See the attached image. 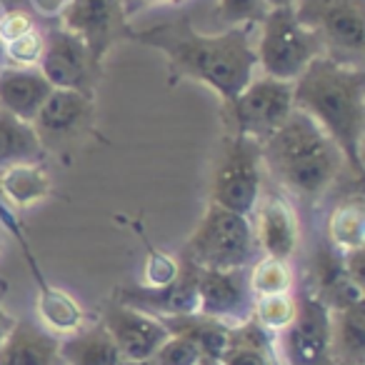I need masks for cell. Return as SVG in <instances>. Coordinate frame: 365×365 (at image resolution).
<instances>
[{
  "label": "cell",
  "instance_id": "f546056e",
  "mask_svg": "<svg viewBox=\"0 0 365 365\" xmlns=\"http://www.w3.org/2000/svg\"><path fill=\"white\" fill-rule=\"evenodd\" d=\"M200 358H203L200 350L195 348L188 338L170 335V338L153 353L150 365H198Z\"/></svg>",
  "mask_w": 365,
  "mask_h": 365
},
{
  "label": "cell",
  "instance_id": "7402d4cb",
  "mask_svg": "<svg viewBox=\"0 0 365 365\" xmlns=\"http://www.w3.org/2000/svg\"><path fill=\"white\" fill-rule=\"evenodd\" d=\"M43 155H46V148L33 123L21 120L18 115L0 108V170L38 163L43 160Z\"/></svg>",
  "mask_w": 365,
  "mask_h": 365
},
{
  "label": "cell",
  "instance_id": "5b68a950",
  "mask_svg": "<svg viewBox=\"0 0 365 365\" xmlns=\"http://www.w3.org/2000/svg\"><path fill=\"white\" fill-rule=\"evenodd\" d=\"M318 56H323V46L298 21L295 8H270L255 28V58L263 76L293 83Z\"/></svg>",
  "mask_w": 365,
  "mask_h": 365
},
{
  "label": "cell",
  "instance_id": "e0dca14e",
  "mask_svg": "<svg viewBox=\"0 0 365 365\" xmlns=\"http://www.w3.org/2000/svg\"><path fill=\"white\" fill-rule=\"evenodd\" d=\"M51 93L53 86L38 66H0V108L21 120L33 123Z\"/></svg>",
  "mask_w": 365,
  "mask_h": 365
},
{
  "label": "cell",
  "instance_id": "9c48e42d",
  "mask_svg": "<svg viewBox=\"0 0 365 365\" xmlns=\"http://www.w3.org/2000/svg\"><path fill=\"white\" fill-rule=\"evenodd\" d=\"M278 365H330V310L318 293L295 295V315L273 348Z\"/></svg>",
  "mask_w": 365,
  "mask_h": 365
},
{
  "label": "cell",
  "instance_id": "cb8c5ba5",
  "mask_svg": "<svg viewBox=\"0 0 365 365\" xmlns=\"http://www.w3.org/2000/svg\"><path fill=\"white\" fill-rule=\"evenodd\" d=\"M0 185H3L11 200H16L18 205H28L33 200L43 198L51 182H48V173H43L38 163H28V165L6 168V173L0 178Z\"/></svg>",
  "mask_w": 365,
  "mask_h": 365
},
{
  "label": "cell",
  "instance_id": "8992f818",
  "mask_svg": "<svg viewBox=\"0 0 365 365\" xmlns=\"http://www.w3.org/2000/svg\"><path fill=\"white\" fill-rule=\"evenodd\" d=\"M295 16L318 36L323 56L363 68L365 6L363 0H298Z\"/></svg>",
  "mask_w": 365,
  "mask_h": 365
},
{
  "label": "cell",
  "instance_id": "74e56055",
  "mask_svg": "<svg viewBox=\"0 0 365 365\" xmlns=\"http://www.w3.org/2000/svg\"><path fill=\"white\" fill-rule=\"evenodd\" d=\"M0 66H3V46H0Z\"/></svg>",
  "mask_w": 365,
  "mask_h": 365
},
{
  "label": "cell",
  "instance_id": "ba28073f",
  "mask_svg": "<svg viewBox=\"0 0 365 365\" xmlns=\"http://www.w3.org/2000/svg\"><path fill=\"white\" fill-rule=\"evenodd\" d=\"M225 110H228V120L235 135L263 143L295 110L293 83L255 73L253 81L243 88V93L230 106H225Z\"/></svg>",
  "mask_w": 365,
  "mask_h": 365
},
{
  "label": "cell",
  "instance_id": "484cf974",
  "mask_svg": "<svg viewBox=\"0 0 365 365\" xmlns=\"http://www.w3.org/2000/svg\"><path fill=\"white\" fill-rule=\"evenodd\" d=\"M41 313L53 335H71L81 328V310L68 295L58 290H46L41 298Z\"/></svg>",
  "mask_w": 365,
  "mask_h": 365
},
{
  "label": "cell",
  "instance_id": "6da1fadb",
  "mask_svg": "<svg viewBox=\"0 0 365 365\" xmlns=\"http://www.w3.org/2000/svg\"><path fill=\"white\" fill-rule=\"evenodd\" d=\"M255 28L258 26H233L210 36L195 31L188 16H178L143 31L130 28L128 38L158 48L178 76L213 88L220 101L230 106L258 73Z\"/></svg>",
  "mask_w": 365,
  "mask_h": 365
},
{
  "label": "cell",
  "instance_id": "2e32d148",
  "mask_svg": "<svg viewBox=\"0 0 365 365\" xmlns=\"http://www.w3.org/2000/svg\"><path fill=\"white\" fill-rule=\"evenodd\" d=\"M120 303L158 320L198 313V268L188 260H182L180 273L173 283L163 285V288L120 290Z\"/></svg>",
  "mask_w": 365,
  "mask_h": 365
},
{
  "label": "cell",
  "instance_id": "52a82bcc",
  "mask_svg": "<svg viewBox=\"0 0 365 365\" xmlns=\"http://www.w3.org/2000/svg\"><path fill=\"white\" fill-rule=\"evenodd\" d=\"M263 182L265 170L263 158H260V143L230 133L225 138L223 153L215 163L213 182H210V203L250 218L260 190H263Z\"/></svg>",
  "mask_w": 365,
  "mask_h": 365
},
{
  "label": "cell",
  "instance_id": "83f0119b",
  "mask_svg": "<svg viewBox=\"0 0 365 365\" xmlns=\"http://www.w3.org/2000/svg\"><path fill=\"white\" fill-rule=\"evenodd\" d=\"M43 53V31L41 26L31 28L23 36L3 43V63L8 66H38Z\"/></svg>",
  "mask_w": 365,
  "mask_h": 365
},
{
  "label": "cell",
  "instance_id": "30bf717a",
  "mask_svg": "<svg viewBox=\"0 0 365 365\" xmlns=\"http://www.w3.org/2000/svg\"><path fill=\"white\" fill-rule=\"evenodd\" d=\"M48 23L51 26L43 31V53L38 61V71L53 88L78 91L93 98L98 76H101V63L93 58V53L76 33L66 31L56 18Z\"/></svg>",
  "mask_w": 365,
  "mask_h": 365
},
{
  "label": "cell",
  "instance_id": "7c38bea8",
  "mask_svg": "<svg viewBox=\"0 0 365 365\" xmlns=\"http://www.w3.org/2000/svg\"><path fill=\"white\" fill-rule=\"evenodd\" d=\"M255 295L248 283V268L210 270L198 268V313L240 328L253 318Z\"/></svg>",
  "mask_w": 365,
  "mask_h": 365
},
{
  "label": "cell",
  "instance_id": "ffe728a7",
  "mask_svg": "<svg viewBox=\"0 0 365 365\" xmlns=\"http://www.w3.org/2000/svg\"><path fill=\"white\" fill-rule=\"evenodd\" d=\"M61 358L63 365H118L123 360L103 323L81 325L71 335H63Z\"/></svg>",
  "mask_w": 365,
  "mask_h": 365
},
{
  "label": "cell",
  "instance_id": "7a4b0ae2",
  "mask_svg": "<svg viewBox=\"0 0 365 365\" xmlns=\"http://www.w3.org/2000/svg\"><path fill=\"white\" fill-rule=\"evenodd\" d=\"M295 110L310 115L340 148L348 170L363 175L365 71L318 56L293 81Z\"/></svg>",
  "mask_w": 365,
  "mask_h": 365
},
{
  "label": "cell",
  "instance_id": "603a6c76",
  "mask_svg": "<svg viewBox=\"0 0 365 365\" xmlns=\"http://www.w3.org/2000/svg\"><path fill=\"white\" fill-rule=\"evenodd\" d=\"M328 238H330V245L338 248L340 253L363 248L365 215H363V203H360V198L345 200L343 205H338V208L330 213Z\"/></svg>",
  "mask_w": 365,
  "mask_h": 365
},
{
  "label": "cell",
  "instance_id": "e575fe53",
  "mask_svg": "<svg viewBox=\"0 0 365 365\" xmlns=\"http://www.w3.org/2000/svg\"><path fill=\"white\" fill-rule=\"evenodd\" d=\"M298 0H265V6L268 8H293Z\"/></svg>",
  "mask_w": 365,
  "mask_h": 365
},
{
  "label": "cell",
  "instance_id": "4fadbf2b",
  "mask_svg": "<svg viewBox=\"0 0 365 365\" xmlns=\"http://www.w3.org/2000/svg\"><path fill=\"white\" fill-rule=\"evenodd\" d=\"M253 233L258 240L260 255H268L275 260H288L295 255L300 243V225L290 200L283 190L265 188L258 195V203L253 208Z\"/></svg>",
  "mask_w": 365,
  "mask_h": 365
},
{
  "label": "cell",
  "instance_id": "f1b7e54d",
  "mask_svg": "<svg viewBox=\"0 0 365 365\" xmlns=\"http://www.w3.org/2000/svg\"><path fill=\"white\" fill-rule=\"evenodd\" d=\"M270 8L265 0H218L220 23L228 28L233 26H258Z\"/></svg>",
  "mask_w": 365,
  "mask_h": 365
},
{
  "label": "cell",
  "instance_id": "277c9868",
  "mask_svg": "<svg viewBox=\"0 0 365 365\" xmlns=\"http://www.w3.org/2000/svg\"><path fill=\"white\" fill-rule=\"evenodd\" d=\"M182 258L195 268L238 270L250 268L260 258L258 240L248 215L233 213L210 203L203 220L185 243Z\"/></svg>",
  "mask_w": 365,
  "mask_h": 365
},
{
  "label": "cell",
  "instance_id": "9a60e30c",
  "mask_svg": "<svg viewBox=\"0 0 365 365\" xmlns=\"http://www.w3.org/2000/svg\"><path fill=\"white\" fill-rule=\"evenodd\" d=\"M103 325L123 360H150L153 353L170 338L163 320L123 303H110L103 310Z\"/></svg>",
  "mask_w": 365,
  "mask_h": 365
},
{
  "label": "cell",
  "instance_id": "d6a6232c",
  "mask_svg": "<svg viewBox=\"0 0 365 365\" xmlns=\"http://www.w3.org/2000/svg\"><path fill=\"white\" fill-rule=\"evenodd\" d=\"M160 3H173V0H123V6H125V13H128V16H133V13L140 11V8L160 6Z\"/></svg>",
  "mask_w": 365,
  "mask_h": 365
},
{
  "label": "cell",
  "instance_id": "44dd1931",
  "mask_svg": "<svg viewBox=\"0 0 365 365\" xmlns=\"http://www.w3.org/2000/svg\"><path fill=\"white\" fill-rule=\"evenodd\" d=\"M163 325L168 328L170 335H180L188 338L195 348L200 350L203 358H223V353L233 343V328L208 315L190 313V315H175V318H165Z\"/></svg>",
  "mask_w": 365,
  "mask_h": 365
},
{
  "label": "cell",
  "instance_id": "8d00e7d4",
  "mask_svg": "<svg viewBox=\"0 0 365 365\" xmlns=\"http://www.w3.org/2000/svg\"><path fill=\"white\" fill-rule=\"evenodd\" d=\"M118 365H150V360H120Z\"/></svg>",
  "mask_w": 365,
  "mask_h": 365
},
{
  "label": "cell",
  "instance_id": "5bb4252c",
  "mask_svg": "<svg viewBox=\"0 0 365 365\" xmlns=\"http://www.w3.org/2000/svg\"><path fill=\"white\" fill-rule=\"evenodd\" d=\"M93 123V98L78 91L53 88L38 115L33 118L43 148H63L86 135Z\"/></svg>",
  "mask_w": 365,
  "mask_h": 365
},
{
  "label": "cell",
  "instance_id": "d590c367",
  "mask_svg": "<svg viewBox=\"0 0 365 365\" xmlns=\"http://www.w3.org/2000/svg\"><path fill=\"white\" fill-rule=\"evenodd\" d=\"M198 365H223V360H218V358H200Z\"/></svg>",
  "mask_w": 365,
  "mask_h": 365
},
{
  "label": "cell",
  "instance_id": "d6986e66",
  "mask_svg": "<svg viewBox=\"0 0 365 365\" xmlns=\"http://www.w3.org/2000/svg\"><path fill=\"white\" fill-rule=\"evenodd\" d=\"M330 365H365L363 303L330 310Z\"/></svg>",
  "mask_w": 365,
  "mask_h": 365
},
{
  "label": "cell",
  "instance_id": "8fae6325",
  "mask_svg": "<svg viewBox=\"0 0 365 365\" xmlns=\"http://www.w3.org/2000/svg\"><path fill=\"white\" fill-rule=\"evenodd\" d=\"M56 21L76 33L98 63L130 31L123 0H68Z\"/></svg>",
  "mask_w": 365,
  "mask_h": 365
},
{
  "label": "cell",
  "instance_id": "3957f363",
  "mask_svg": "<svg viewBox=\"0 0 365 365\" xmlns=\"http://www.w3.org/2000/svg\"><path fill=\"white\" fill-rule=\"evenodd\" d=\"M263 170L270 180L300 200H315L333 188V182L348 170L340 148L330 135L300 110H293L288 120L260 143Z\"/></svg>",
  "mask_w": 365,
  "mask_h": 365
},
{
  "label": "cell",
  "instance_id": "836d02e7",
  "mask_svg": "<svg viewBox=\"0 0 365 365\" xmlns=\"http://www.w3.org/2000/svg\"><path fill=\"white\" fill-rule=\"evenodd\" d=\"M11 325H13V320L8 318L3 310H0V345H3V340H6V335H8V330H11Z\"/></svg>",
  "mask_w": 365,
  "mask_h": 365
},
{
  "label": "cell",
  "instance_id": "4dcf8cb0",
  "mask_svg": "<svg viewBox=\"0 0 365 365\" xmlns=\"http://www.w3.org/2000/svg\"><path fill=\"white\" fill-rule=\"evenodd\" d=\"M180 273V265L175 260L165 258V255H153L148 263V285L145 288H163V285L173 283Z\"/></svg>",
  "mask_w": 365,
  "mask_h": 365
},
{
  "label": "cell",
  "instance_id": "4316f807",
  "mask_svg": "<svg viewBox=\"0 0 365 365\" xmlns=\"http://www.w3.org/2000/svg\"><path fill=\"white\" fill-rule=\"evenodd\" d=\"M295 315V295L293 293H278V295H263L255 298L253 305V320L265 330L275 335L293 320Z\"/></svg>",
  "mask_w": 365,
  "mask_h": 365
},
{
  "label": "cell",
  "instance_id": "ac0fdd59",
  "mask_svg": "<svg viewBox=\"0 0 365 365\" xmlns=\"http://www.w3.org/2000/svg\"><path fill=\"white\" fill-rule=\"evenodd\" d=\"M0 365H63L61 338L33 320H18L0 345Z\"/></svg>",
  "mask_w": 365,
  "mask_h": 365
},
{
  "label": "cell",
  "instance_id": "d4e9b609",
  "mask_svg": "<svg viewBox=\"0 0 365 365\" xmlns=\"http://www.w3.org/2000/svg\"><path fill=\"white\" fill-rule=\"evenodd\" d=\"M248 283L255 298L278 293H293V270L288 260H275L260 255L248 268Z\"/></svg>",
  "mask_w": 365,
  "mask_h": 365
},
{
  "label": "cell",
  "instance_id": "1f68e13d",
  "mask_svg": "<svg viewBox=\"0 0 365 365\" xmlns=\"http://www.w3.org/2000/svg\"><path fill=\"white\" fill-rule=\"evenodd\" d=\"M66 3H68V0H31L33 11H36L41 18H46V21L58 18V13L66 8Z\"/></svg>",
  "mask_w": 365,
  "mask_h": 365
}]
</instances>
